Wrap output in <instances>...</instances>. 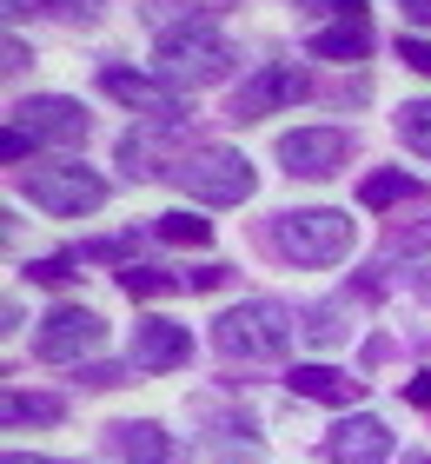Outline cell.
Returning a JSON list of instances; mask_svg holds the SVG:
<instances>
[{"label": "cell", "instance_id": "6da1fadb", "mask_svg": "<svg viewBox=\"0 0 431 464\" xmlns=\"http://www.w3.org/2000/svg\"><path fill=\"white\" fill-rule=\"evenodd\" d=\"M232 40L220 27H206V20H186V27L160 34V73L172 80V87H220V80L232 73Z\"/></svg>", "mask_w": 431, "mask_h": 464}, {"label": "cell", "instance_id": "7a4b0ae2", "mask_svg": "<svg viewBox=\"0 0 431 464\" xmlns=\"http://www.w3.org/2000/svg\"><path fill=\"white\" fill-rule=\"evenodd\" d=\"M272 252L292 266H338L352 252V219L332 206H299V213L272 219Z\"/></svg>", "mask_w": 431, "mask_h": 464}, {"label": "cell", "instance_id": "3957f363", "mask_svg": "<svg viewBox=\"0 0 431 464\" xmlns=\"http://www.w3.org/2000/svg\"><path fill=\"white\" fill-rule=\"evenodd\" d=\"M292 312L279 305V299H246V305H232L220 325H212V339H220L226 358H286L292 352Z\"/></svg>", "mask_w": 431, "mask_h": 464}, {"label": "cell", "instance_id": "277c9868", "mask_svg": "<svg viewBox=\"0 0 431 464\" xmlns=\"http://www.w3.org/2000/svg\"><path fill=\"white\" fill-rule=\"evenodd\" d=\"M166 173L180 179L192 199H206V206H240V199H252V160L232 153V146H192V153L180 166H166Z\"/></svg>", "mask_w": 431, "mask_h": 464}, {"label": "cell", "instance_id": "5b68a950", "mask_svg": "<svg viewBox=\"0 0 431 464\" xmlns=\"http://www.w3.org/2000/svg\"><path fill=\"white\" fill-rule=\"evenodd\" d=\"M27 199L54 219H80V213H100L106 206V179L80 160H54V166H34L27 173Z\"/></svg>", "mask_w": 431, "mask_h": 464}, {"label": "cell", "instance_id": "8992f818", "mask_svg": "<svg viewBox=\"0 0 431 464\" xmlns=\"http://www.w3.org/2000/svg\"><path fill=\"white\" fill-rule=\"evenodd\" d=\"M312 93V80H306V67H292V60H266L240 93H232V120H266V113H279V107H299V100Z\"/></svg>", "mask_w": 431, "mask_h": 464}, {"label": "cell", "instance_id": "52a82bcc", "mask_svg": "<svg viewBox=\"0 0 431 464\" xmlns=\"http://www.w3.org/2000/svg\"><path fill=\"white\" fill-rule=\"evenodd\" d=\"M106 339V319L93 305H54L47 319H40L34 332V358H47V365H60V358H86Z\"/></svg>", "mask_w": 431, "mask_h": 464}, {"label": "cell", "instance_id": "ba28073f", "mask_svg": "<svg viewBox=\"0 0 431 464\" xmlns=\"http://www.w3.org/2000/svg\"><path fill=\"white\" fill-rule=\"evenodd\" d=\"M345 153H352V133L345 126H299V133L279 140V166H286L292 179H326L345 166Z\"/></svg>", "mask_w": 431, "mask_h": 464}, {"label": "cell", "instance_id": "9c48e42d", "mask_svg": "<svg viewBox=\"0 0 431 464\" xmlns=\"http://www.w3.org/2000/svg\"><path fill=\"white\" fill-rule=\"evenodd\" d=\"M100 87L120 100V107H133L140 120H153V126H180V93H172V80H153V73H133V67H106L100 73Z\"/></svg>", "mask_w": 431, "mask_h": 464}, {"label": "cell", "instance_id": "30bf717a", "mask_svg": "<svg viewBox=\"0 0 431 464\" xmlns=\"http://www.w3.org/2000/svg\"><path fill=\"white\" fill-rule=\"evenodd\" d=\"M14 126H27L34 140H54V146H80L86 133H93L86 107H80V100H67V93H34V100H20V107H14Z\"/></svg>", "mask_w": 431, "mask_h": 464}, {"label": "cell", "instance_id": "8fae6325", "mask_svg": "<svg viewBox=\"0 0 431 464\" xmlns=\"http://www.w3.org/2000/svg\"><path fill=\"white\" fill-rule=\"evenodd\" d=\"M326 458L332 464H385L392 458V431H385L372 411H352L326 431Z\"/></svg>", "mask_w": 431, "mask_h": 464}, {"label": "cell", "instance_id": "7c38bea8", "mask_svg": "<svg viewBox=\"0 0 431 464\" xmlns=\"http://www.w3.org/2000/svg\"><path fill=\"white\" fill-rule=\"evenodd\" d=\"M192 358V332L172 319H140L133 325V365L140 372H180Z\"/></svg>", "mask_w": 431, "mask_h": 464}, {"label": "cell", "instance_id": "4fadbf2b", "mask_svg": "<svg viewBox=\"0 0 431 464\" xmlns=\"http://www.w3.org/2000/svg\"><path fill=\"white\" fill-rule=\"evenodd\" d=\"M113 445H120L126 464H180L172 438L153 425V418H126V425H113Z\"/></svg>", "mask_w": 431, "mask_h": 464}, {"label": "cell", "instance_id": "5bb4252c", "mask_svg": "<svg viewBox=\"0 0 431 464\" xmlns=\"http://www.w3.org/2000/svg\"><path fill=\"white\" fill-rule=\"evenodd\" d=\"M292 392H299V398H318V405H352V398H358V378L338 372V365H299V372H292Z\"/></svg>", "mask_w": 431, "mask_h": 464}, {"label": "cell", "instance_id": "9a60e30c", "mask_svg": "<svg viewBox=\"0 0 431 464\" xmlns=\"http://www.w3.org/2000/svg\"><path fill=\"white\" fill-rule=\"evenodd\" d=\"M312 53L318 60H365V53H372V20L352 14V20H338V27H318Z\"/></svg>", "mask_w": 431, "mask_h": 464}, {"label": "cell", "instance_id": "2e32d148", "mask_svg": "<svg viewBox=\"0 0 431 464\" xmlns=\"http://www.w3.org/2000/svg\"><path fill=\"white\" fill-rule=\"evenodd\" d=\"M412 193H418V179L405 173V166H385V173H372V179L358 186V199L372 206V213H378V206H398V199H412Z\"/></svg>", "mask_w": 431, "mask_h": 464}, {"label": "cell", "instance_id": "e0dca14e", "mask_svg": "<svg viewBox=\"0 0 431 464\" xmlns=\"http://www.w3.org/2000/svg\"><path fill=\"white\" fill-rule=\"evenodd\" d=\"M7 425H60V398H40V392H7Z\"/></svg>", "mask_w": 431, "mask_h": 464}, {"label": "cell", "instance_id": "ac0fdd59", "mask_svg": "<svg viewBox=\"0 0 431 464\" xmlns=\"http://www.w3.org/2000/svg\"><path fill=\"white\" fill-rule=\"evenodd\" d=\"M7 14L14 20H27V14H40V20H93L100 7L93 0H7Z\"/></svg>", "mask_w": 431, "mask_h": 464}, {"label": "cell", "instance_id": "d6986e66", "mask_svg": "<svg viewBox=\"0 0 431 464\" xmlns=\"http://www.w3.org/2000/svg\"><path fill=\"white\" fill-rule=\"evenodd\" d=\"M120 285L133 292V299H166V292H186V279H172V272H160V266H126Z\"/></svg>", "mask_w": 431, "mask_h": 464}, {"label": "cell", "instance_id": "ffe728a7", "mask_svg": "<svg viewBox=\"0 0 431 464\" xmlns=\"http://www.w3.org/2000/svg\"><path fill=\"white\" fill-rule=\"evenodd\" d=\"M398 140L431 160V100H405V107H398Z\"/></svg>", "mask_w": 431, "mask_h": 464}, {"label": "cell", "instance_id": "44dd1931", "mask_svg": "<svg viewBox=\"0 0 431 464\" xmlns=\"http://www.w3.org/2000/svg\"><path fill=\"white\" fill-rule=\"evenodd\" d=\"M153 232H160L166 246H206V239H212V226H206V219H192V213H160Z\"/></svg>", "mask_w": 431, "mask_h": 464}, {"label": "cell", "instance_id": "7402d4cb", "mask_svg": "<svg viewBox=\"0 0 431 464\" xmlns=\"http://www.w3.org/2000/svg\"><path fill=\"white\" fill-rule=\"evenodd\" d=\"M27 272H34L40 285H67V279H73V259H34Z\"/></svg>", "mask_w": 431, "mask_h": 464}, {"label": "cell", "instance_id": "603a6c76", "mask_svg": "<svg viewBox=\"0 0 431 464\" xmlns=\"http://www.w3.org/2000/svg\"><path fill=\"white\" fill-rule=\"evenodd\" d=\"M398 60L412 73H431V40H398Z\"/></svg>", "mask_w": 431, "mask_h": 464}, {"label": "cell", "instance_id": "cb8c5ba5", "mask_svg": "<svg viewBox=\"0 0 431 464\" xmlns=\"http://www.w3.org/2000/svg\"><path fill=\"white\" fill-rule=\"evenodd\" d=\"M34 146H40V140L27 133V126H7V140H0V153H7V160H27Z\"/></svg>", "mask_w": 431, "mask_h": 464}, {"label": "cell", "instance_id": "d4e9b609", "mask_svg": "<svg viewBox=\"0 0 431 464\" xmlns=\"http://www.w3.org/2000/svg\"><path fill=\"white\" fill-rule=\"evenodd\" d=\"M425 246H431V219L412 226V232H392V252H425Z\"/></svg>", "mask_w": 431, "mask_h": 464}, {"label": "cell", "instance_id": "484cf974", "mask_svg": "<svg viewBox=\"0 0 431 464\" xmlns=\"http://www.w3.org/2000/svg\"><path fill=\"white\" fill-rule=\"evenodd\" d=\"M299 7H326L338 20H352V14H365V0H299Z\"/></svg>", "mask_w": 431, "mask_h": 464}, {"label": "cell", "instance_id": "4316f807", "mask_svg": "<svg viewBox=\"0 0 431 464\" xmlns=\"http://www.w3.org/2000/svg\"><path fill=\"white\" fill-rule=\"evenodd\" d=\"M220 279H226V266H200V272H186V285H192V292H212Z\"/></svg>", "mask_w": 431, "mask_h": 464}, {"label": "cell", "instance_id": "83f0119b", "mask_svg": "<svg viewBox=\"0 0 431 464\" xmlns=\"http://www.w3.org/2000/svg\"><path fill=\"white\" fill-rule=\"evenodd\" d=\"M405 7V20H412V27H431V0H398Z\"/></svg>", "mask_w": 431, "mask_h": 464}, {"label": "cell", "instance_id": "f1b7e54d", "mask_svg": "<svg viewBox=\"0 0 431 464\" xmlns=\"http://www.w3.org/2000/svg\"><path fill=\"white\" fill-rule=\"evenodd\" d=\"M405 398H412V405H431V372H418L412 385H405Z\"/></svg>", "mask_w": 431, "mask_h": 464}, {"label": "cell", "instance_id": "f546056e", "mask_svg": "<svg viewBox=\"0 0 431 464\" xmlns=\"http://www.w3.org/2000/svg\"><path fill=\"white\" fill-rule=\"evenodd\" d=\"M7 464H67V458H27V451H14Z\"/></svg>", "mask_w": 431, "mask_h": 464}, {"label": "cell", "instance_id": "4dcf8cb0", "mask_svg": "<svg viewBox=\"0 0 431 464\" xmlns=\"http://www.w3.org/2000/svg\"><path fill=\"white\" fill-rule=\"evenodd\" d=\"M192 7H226V0H192Z\"/></svg>", "mask_w": 431, "mask_h": 464}, {"label": "cell", "instance_id": "1f68e13d", "mask_svg": "<svg viewBox=\"0 0 431 464\" xmlns=\"http://www.w3.org/2000/svg\"><path fill=\"white\" fill-rule=\"evenodd\" d=\"M405 464H431V458H405Z\"/></svg>", "mask_w": 431, "mask_h": 464}]
</instances>
